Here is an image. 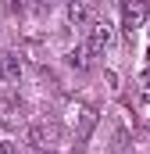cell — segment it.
<instances>
[{
	"mask_svg": "<svg viewBox=\"0 0 150 154\" xmlns=\"http://www.w3.org/2000/svg\"><path fill=\"white\" fill-rule=\"evenodd\" d=\"M32 4H39V7H50V4H54V0H32Z\"/></svg>",
	"mask_w": 150,
	"mask_h": 154,
	"instance_id": "cell-10",
	"label": "cell"
},
{
	"mask_svg": "<svg viewBox=\"0 0 150 154\" xmlns=\"http://www.w3.org/2000/svg\"><path fill=\"white\" fill-rule=\"evenodd\" d=\"M89 11H93V0H68V7H64V18H68V25H86L89 22Z\"/></svg>",
	"mask_w": 150,
	"mask_h": 154,
	"instance_id": "cell-4",
	"label": "cell"
},
{
	"mask_svg": "<svg viewBox=\"0 0 150 154\" xmlns=\"http://www.w3.org/2000/svg\"><path fill=\"white\" fill-rule=\"evenodd\" d=\"M32 154H46V151H39V147H32Z\"/></svg>",
	"mask_w": 150,
	"mask_h": 154,
	"instance_id": "cell-11",
	"label": "cell"
},
{
	"mask_svg": "<svg viewBox=\"0 0 150 154\" xmlns=\"http://www.w3.org/2000/svg\"><path fill=\"white\" fill-rule=\"evenodd\" d=\"M136 97H140V104H150V68L136 79Z\"/></svg>",
	"mask_w": 150,
	"mask_h": 154,
	"instance_id": "cell-7",
	"label": "cell"
},
{
	"mask_svg": "<svg viewBox=\"0 0 150 154\" xmlns=\"http://www.w3.org/2000/svg\"><path fill=\"white\" fill-rule=\"evenodd\" d=\"M72 65H75V68H89V65H93V50H89L86 43L72 50Z\"/></svg>",
	"mask_w": 150,
	"mask_h": 154,
	"instance_id": "cell-6",
	"label": "cell"
},
{
	"mask_svg": "<svg viewBox=\"0 0 150 154\" xmlns=\"http://www.w3.org/2000/svg\"><path fill=\"white\" fill-rule=\"evenodd\" d=\"M22 118H25V104H22L18 97H4V100H0V122H4V125H18Z\"/></svg>",
	"mask_w": 150,
	"mask_h": 154,
	"instance_id": "cell-5",
	"label": "cell"
},
{
	"mask_svg": "<svg viewBox=\"0 0 150 154\" xmlns=\"http://www.w3.org/2000/svg\"><path fill=\"white\" fill-rule=\"evenodd\" d=\"M147 4H150V0H147Z\"/></svg>",
	"mask_w": 150,
	"mask_h": 154,
	"instance_id": "cell-13",
	"label": "cell"
},
{
	"mask_svg": "<svg viewBox=\"0 0 150 154\" xmlns=\"http://www.w3.org/2000/svg\"><path fill=\"white\" fill-rule=\"evenodd\" d=\"M147 0H122V29L132 36L136 29H143V22H147Z\"/></svg>",
	"mask_w": 150,
	"mask_h": 154,
	"instance_id": "cell-3",
	"label": "cell"
},
{
	"mask_svg": "<svg viewBox=\"0 0 150 154\" xmlns=\"http://www.w3.org/2000/svg\"><path fill=\"white\" fill-rule=\"evenodd\" d=\"M0 57H4V68H7V75H11V79L22 75V61H18L14 54H0Z\"/></svg>",
	"mask_w": 150,
	"mask_h": 154,
	"instance_id": "cell-8",
	"label": "cell"
},
{
	"mask_svg": "<svg viewBox=\"0 0 150 154\" xmlns=\"http://www.w3.org/2000/svg\"><path fill=\"white\" fill-rule=\"evenodd\" d=\"M29 143L39 147V151L57 147V143H61V125H57V122H36V125L29 129Z\"/></svg>",
	"mask_w": 150,
	"mask_h": 154,
	"instance_id": "cell-2",
	"label": "cell"
},
{
	"mask_svg": "<svg viewBox=\"0 0 150 154\" xmlns=\"http://www.w3.org/2000/svg\"><path fill=\"white\" fill-rule=\"evenodd\" d=\"M111 43H114V25L107 18H100V22H93V25L86 29V47H89L93 54H104Z\"/></svg>",
	"mask_w": 150,
	"mask_h": 154,
	"instance_id": "cell-1",
	"label": "cell"
},
{
	"mask_svg": "<svg viewBox=\"0 0 150 154\" xmlns=\"http://www.w3.org/2000/svg\"><path fill=\"white\" fill-rule=\"evenodd\" d=\"M147 129H150V122H147Z\"/></svg>",
	"mask_w": 150,
	"mask_h": 154,
	"instance_id": "cell-12",
	"label": "cell"
},
{
	"mask_svg": "<svg viewBox=\"0 0 150 154\" xmlns=\"http://www.w3.org/2000/svg\"><path fill=\"white\" fill-rule=\"evenodd\" d=\"M7 79V68H4V57H0V82Z\"/></svg>",
	"mask_w": 150,
	"mask_h": 154,
	"instance_id": "cell-9",
	"label": "cell"
}]
</instances>
